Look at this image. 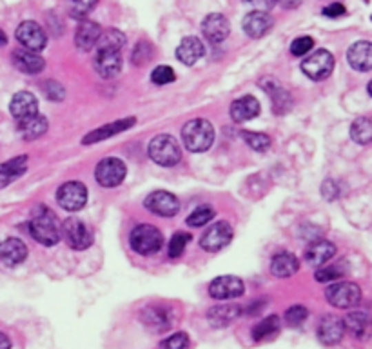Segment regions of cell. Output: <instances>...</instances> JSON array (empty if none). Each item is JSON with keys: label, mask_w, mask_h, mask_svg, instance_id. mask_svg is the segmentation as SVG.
Instances as JSON below:
<instances>
[{"label": "cell", "mask_w": 372, "mask_h": 349, "mask_svg": "<svg viewBox=\"0 0 372 349\" xmlns=\"http://www.w3.org/2000/svg\"><path fill=\"white\" fill-rule=\"evenodd\" d=\"M342 277H343V270L338 264L320 268V270L314 273V279H316L318 282H334V280H340Z\"/></svg>", "instance_id": "cell-42"}, {"label": "cell", "mask_w": 372, "mask_h": 349, "mask_svg": "<svg viewBox=\"0 0 372 349\" xmlns=\"http://www.w3.org/2000/svg\"><path fill=\"white\" fill-rule=\"evenodd\" d=\"M214 217V210L213 208H209V206H202L198 210H194L193 213L189 215L187 219V226L191 228H202L209 222V220H213Z\"/></svg>", "instance_id": "cell-38"}, {"label": "cell", "mask_w": 372, "mask_h": 349, "mask_svg": "<svg viewBox=\"0 0 372 349\" xmlns=\"http://www.w3.org/2000/svg\"><path fill=\"white\" fill-rule=\"evenodd\" d=\"M343 326H345L354 337H363V335H367L369 331V315L363 313V311L349 313L347 317L343 319Z\"/></svg>", "instance_id": "cell-35"}, {"label": "cell", "mask_w": 372, "mask_h": 349, "mask_svg": "<svg viewBox=\"0 0 372 349\" xmlns=\"http://www.w3.org/2000/svg\"><path fill=\"white\" fill-rule=\"evenodd\" d=\"M231 240H233V228H231V224L222 220V222H216L205 231L202 240H200V246L207 253H216V251L223 250Z\"/></svg>", "instance_id": "cell-11"}, {"label": "cell", "mask_w": 372, "mask_h": 349, "mask_svg": "<svg viewBox=\"0 0 372 349\" xmlns=\"http://www.w3.org/2000/svg\"><path fill=\"white\" fill-rule=\"evenodd\" d=\"M96 4H99V0H68L70 13L73 19H84L87 13L94 10Z\"/></svg>", "instance_id": "cell-37"}, {"label": "cell", "mask_w": 372, "mask_h": 349, "mask_svg": "<svg viewBox=\"0 0 372 349\" xmlns=\"http://www.w3.org/2000/svg\"><path fill=\"white\" fill-rule=\"evenodd\" d=\"M140 319L147 326L151 331H158V333H164V331L171 330L173 328V310L171 308H165V306H149L142 311Z\"/></svg>", "instance_id": "cell-13"}, {"label": "cell", "mask_w": 372, "mask_h": 349, "mask_svg": "<svg viewBox=\"0 0 372 349\" xmlns=\"http://www.w3.org/2000/svg\"><path fill=\"white\" fill-rule=\"evenodd\" d=\"M349 64L353 66V70L356 71H367L372 70V44L369 40H360L354 42L347 51Z\"/></svg>", "instance_id": "cell-21"}, {"label": "cell", "mask_w": 372, "mask_h": 349, "mask_svg": "<svg viewBox=\"0 0 372 349\" xmlns=\"http://www.w3.org/2000/svg\"><path fill=\"white\" fill-rule=\"evenodd\" d=\"M276 4H280L285 10H294V8L302 4V0H276Z\"/></svg>", "instance_id": "cell-48"}, {"label": "cell", "mask_w": 372, "mask_h": 349, "mask_svg": "<svg viewBox=\"0 0 372 349\" xmlns=\"http://www.w3.org/2000/svg\"><path fill=\"white\" fill-rule=\"evenodd\" d=\"M147 153L149 159L162 168H173L182 159V150H180L178 142L171 135H158L151 139Z\"/></svg>", "instance_id": "cell-3"}, {"label": "cell", "mask_w": 372, "mask_h": 349, "mask_svg": "<svg viewBox=\"0 0 372 349\" xmlns=\"http://www.w3.org/2000/svg\"><path fill=\"white\" fill-rule=\"evenodd\" d=\"M162 244H164V237H162L158 228L151 224L136 226L130 235L131 250L138 255L158 253Z\"/></svg>", "instance_id": "cell-4"}, {"label": "cell", "mask_w": 372, "mask_h": 349, "mask_svg": "<svg viewBox=\"0 0 372 349\" xmlns=\"http://www.w3.org/2000/svg\"><path fill=\"white\" fill-rule=\"evenodd\" d=\"M247 6L256 8V11H269L276 6V0H243Z\"/></svg>", "instance_id": "cell-47"}, {"label": "cell", "mask_w": 372, "mask_h": 349, "mask_svg": "<svg viewBox=\"0 0 372 349\" xmlns=\"http://www.w3.org/2000/svg\"><path fill=\"white\" fill-rule=\"evenodd\" d=\"M300 270V260L293 253H278L271 260V273L278 279H289Z\"/></svg>", "instance_id": "cell-28"}, {"label": "cell", "mask_w": 372, "mask_h": 349, "mask_svg": "<svg viewBox=\"0 0 372 349\" xmlns=\"http://www.w3.org/2000/svg\"><path fill=\"white\" fill-rule=\"evenodd\" d=\"M314 40L311 37H298V39L293 40V44H291V53L294 57H305L309 51L313 50Z\"/></svg>", "instance_id": "cell-44"}, {"label": "cell", "mask_w": 372, "mask_h": 349, "mask_svg": "<svg viewBox=\"0 0 372 349\" xmlns=\"http://www.w3.org/2000/svg\"><path fill=\"white\" fill-rule=\"evenodd\" d=\"M309 317L307 308H303V306L296 304L291 306L287 311H285V324L291 326V328H298V326H302Z\"/></svg>", "instance_id": "cell-40"}, {"label": "cell", "mask_w": 372, "mask_h": 349, "mask_svg": "<svg viewBox=\"0 0 372 349\" xmlns=\"http://www.w3.org/2000/svg\"><path fill=\"white\" fill-rule=\"evenodd\" d=\"M274 20L273 17L269 15L267 11H251L249 15H245L242 22L243 31L247 33L251 39H262L273 30Z\"/></svg>", "instance_id": "cell-17"}, {"label": "cell", "mask_w": 372, "mask_h": 349, "mask_svg": "<svg viewBox=\"0 0 372 349\" xmlns=\"http://www.w3.org/2000/svg\"><path fill=\"white\" fill-rule=\"evenodd\" d=\"M31 237L42 246H55L60 240V228L56 224V217L45 206L37 208L30 220Z\"/></svg>", "instance_id": "cell-1"}, {"label": "cell", "mask_w": 372, "mask_h": 349, "mask_svg": "<svg viewBox=\"0 0 372 349\" xmlns=\"http://www.w3.org/2000/svg\"><path fill=\"white\" fill-rule=\"evenodd\" d=\"M345 335V326L340 317L334 315H325L320 324H318V339L323 346H336L342 342Z\"/></svg>", "instance_id": "cell-15"}, {"label": "cell", "mask_w": 372, "mask_h": 349, "mask_svg": "<svg viewBox=\"0 0 372 349\" xmlns=\"http://www.w3.org/2000/svg\"><path fill=\"white\" fill-rule=\"evenodd\" d=\"M202 33H204V37L209 42L220 44L231 33V24H229V20L222 13H211L202 22Z\"/></svg>", "instance_id": "cell-18"}, {"label": "cell", "mask_w": 372, "mask_h": 349, "mask_svg": "<svg viewBox=\"0 0 372 349\" xmlns=\"http://www.w3.org/2000/svg\"><path fill=\"white\" fill-rule=\"evenodd\" d=\"M44 93L45 97L50 100H53V102H62L65 97L64 86L55 82V80H48V82H44Z\"/></svg>", "instance_id": "cell-45"}, {"label": "cell", "mask_w": 372, "mask_h": 349, "mask_svg": "<svg viewBox=\"0 0 372 349\" xmlns=\"http://www.w3.org/2000/svg\"><path fill=\"white\" fill-rule=\"evenodd\" d=\"M56 202L65 211H73V213L80 211L87 202V188L82 182H76V180L65 182L59 188Z\"/></svg>", "instance_id": "cell-9"}, {"label": "cell", "mask_w": 372, "mask_h": 349, "mask_svg": "<svg viewBox=\"0 0 372 349\" xmlns=\"http://www.w3.org/2000/svg\"><path fill=\"white\" fill-rule=\"evenodd\" d=\"M325 299L334 308L351 310L362 302V290H360V286L353 284V282H338V284L329 286L325 291Z\"/></svg>", "instance_id": "cell-6"}, {"label": "cell", "mask_w": 372, "mask_h": 349, "mask_svg": "<svg viewBox=\"0 0 372 349\" xmlns=\"http://www.w3.org/2000/svg\"><path fill=\"white\" fill-rule=\"evenodd\" d=\"M11 59H13V66H15L17 70H19L20 73H25V75H39L45 68L44 59H42L39 53L24 50V48L13 51Z\"/></svg>", "instance_id": "cell-19"}, {"label": "cell", "mask_w": 372, "mask_h": 349, "mask_svg": "<svg viewBox=\"0 0 372 349\" xmlns=\"http://www.w3.org/2000/svg\"><path fill=\"white\" fill-rule=\"evenodd\" d=\"M351 137L360 146H369L372 140V120L369 117H360L351 126Z\"/></svg>", "instance_id": "cell-34"}, {"label": "cell", "mask_w": 372, "mask_h": 349, "mask_svg": "<svg viewBox=\"0 0 372 349\" xmlns=\"http://www.w3.org/2000/svg\"><path fill=\"white\" fill-rule=\"evenodd\" d=\"M336 255V246L333 242H314L309 246V250L305 251V260L311 266H323L327 264L329 260Z\"/></svg>", "instance_id": "cell-31"}, {"label": "cell", "mask_w": 372, "mask_h": 349, "mask_svg": "<svg viewBox=\"0 0 372 349\" xmlns=\"http://www.w3.org/2000/svg\"><path fill=\"white\" fill-rule=\"evenodd\" d=\"M60 239L74 251H85L93 244V233L80 219H68L60 226Z\"/></svg>", "instance_id": "cell-5"}, {"label": "cell", "mask_w": 372, "mask_h": 349, "mask_svg": "<svg viewBox=\"0 0 372 349\" xmlns=\"http://www.w3.org/2000/svg\"><path fill=\"white\" fill-rule=\"evenodd\" d=\"M280 328H282L280 317H276V315H271V317L260 320L258 324L254 326L253 339L256 340V342H265V340L274 339V337L280 333Z\"/></svg>", "instance_id": "cell-32"}, {"label": "cell", "mask_w": 372, "mask_h": 349, "mask_svg": "<svg viewBox=\"0 0 372 349\" xmlns=\"http://www.w3.org/2000/svg\"><path fill=\"white\" fill-rule=\"evenodd\" d=\"M28 171V157L20 155L0 164V190H4Z\"/></svg>", "instance_id": "cell-25"}, {"label": "cell", "mask_w": 372, "mask_h": 349, "mask_svg": "<svg viewBox=\"0 0 372 349\" xmlns=\"http://www.w3.org/2000/svg\"><path fill=\"white\" fill-rule=\"evenodd\" d=\"M48 119L44 115H31L28 119L17 120V130L24 140H35L48 131Z\"/></svg>", "instance_id": "cell-26"}, {"label": "cell", "mask_w": 372, "mask_h": 349, "mask_svg": "<svg viewBox=\"0 0 372 349\" xmlns=\"http://www.w3.org/2000/svg\"><path fill=\"white\" fill-rule=\"evenodd\" d=\"M28 259V246L20 239H8L0 244V260L6 266H19Z\"/></svg>", "instance_id": "cell-24"}, {"label": "cell", "mask_w": 372, "mask_h": 349, "mask_svg": "<svg viewBox=\"0 0 372 349\" xmlns=\"http://www.w3.org/2000/svg\"><path fill=\"white\" fill-rule=\"evenodd\" d=\"M334 70V57L327 50H316L314 53L303 59L302 71L311 80H325L331 77Z\"/></svg>", "instance_id": "cell-7"}, {"label": "cell", "mask_w": 372, "mask_h": 349, "mask_svg": "<svg viewBox=\"0 0 372 349\" xmlns=\"http://www.w3.org/2000/svg\"><path fill=\"white\" fill-rule=\"evenodd\" d=\"M15 37L24 50L35 51V53L44 50L45 44H48V37H45L44 30H42L37 22H33V20L22 22V24L17 28Z\"/></svg>", "instance_id": "cell-10"}, {"label": "cell", "mask_w": 372, "mask_h": 349, "mask_svg": "<svg viewBox=\"0 0 372 349\" xmlns=\"http://www.w3.org/2000/svg\"><path fill=\"white\" fill-rule=\"evenodd\" d=\"M145 208L158 217H174L180 211V202L173 193L167 191H154L145 199Z\"/></svg>", "instance_id": "cell-14"}, {"label": "cell", "mask_w": 372, "mask_h": 349, "mask_svg": "<svg viewBox=\"0 0 372 349\" xmlns=\"http://www.w3.org/2000/svg\"><path fill=\"white\" fill-rule=\"evenodd\" d=\"M134 124H136V119H134V117H127V119H122V120H114V122H111V124H105V126H102V128H99V130L90 131V133L82 139V144L91 146V144H94V142H102V140H105V139H111V137H114V135H120L122 131H127L130 128H133Z\"/></svg>", "instance_id": "cell-16"}, {"label": "cell", "mask_w": 372, "mask_h": 349, "mask_svg": "<svg viewBox=\"0 0 372 349\" xmlns=\"http://www.w3.org/2000/svg\"><path fill=\"white\" fill-rule=\"evenodd\" d=\"M189 240H191V237H189L187 233H174L167 248L169 257H171V259H178V257H182L185 248H187Z\"/></svg>", "instance_id": "cell-39"}, {"label": "cell", "mask_w": 372, "mask_h": 349, "mask_svg": "<svg viewBox=\"0 0 372 349\" xmlns=\"http://www.w3.org/2000/svg\"><path fill=\"white\" fill-rule=\"evenodd\" d=\"M345 6L342 2H333V4H329L327 8H323V15L331 17V19H338V17L345 15Z\"/></svg>", "instance_id": "cell-46"}, {"label": "cell", "mask_w": 372, "mask_h": 349, "mask_svg": "<svg viewBox=\"0 0 372 349\" xmlns=\"http://www.w3.org/2000/svg\"><path fill=\"white\" fill-rule=\"evenodd\" d=\"M6 44H8V37H6L4 31L0 30V48H4Z\"/></svg>", "instance_id": "cell-50"}, {"label": "cell", "mask_w": 372, "mask_h": 349, "mask_svg": "<svg viewBox=\"0 0 372 349\" xmlns=\"http://www.w3.org/2000/svg\"><path fill=\"white\" fill-rule=\"evenodd\" d=\"M243 291H245V286H243L242 280L238 277H233V275H223L214 279L209 286V295L216 300H231L238 299L242 297Z\"/></svg>", "instance_id": "cell-12"}, {"label": "cell", "mask_w": 372, "mask_h": 349, "mask_svg": "<svg viewBox=\"0 0 372 349\" xmlns=\"http://www.w3.org/2000/svg\"><path fill=\"white\" fill-rule=\"evenodd\" d=\"M10 111L11 115L15 117L17 120L28 119L31 115H37L39 113V102H37V97L30 91H19L13 95L10 102Z\"/></svg>", "instance_id": "cell-22"}, {"label": "cell", "mask_w": 372, "mask_h": 349, "mask_svg": "<svg viewBox=\"0 0 372 349\" xmlns=\"http://www.w3.org/2000/svg\"><path fill=\"white\" fill-rule=\"evenodd\" d=\"M174 79H176V75H174L173 68H169V66H158L151 73V82L156 86H165L169 82H174Z\"/></svg>", "instance_id": "cell-43"}, {"label": "cell", "mask_w": 372, "mask_h": 349, "mask_svg": "<svg viewBox=\"0 0 372 349\" xmlns=\"http://www.w3.org/2000/svg\"><path fill=\"white\" fill-rule=\"evenodd\" d=\"M125 44V35L120 30H107L100 33L96 40V51H120Z\"/></svg>", "instance_id": "cell-33"}, {"label": "cell", "mask_w": 372, "mask_h": 349, "mask_svg": "<svg viewBox=\"0 0 372 349\" xmlns=\"http://www.w3.org/2000/svg\"><path fill=\"white\" fill-rule=\"evenodd\" d=\"M184 146L193 153H204L214 142V128L209 120L194 119L189 120L182 130Z\"/></svg>", "instance_id": "cell-2"}, {"label": "cell", "mask_w": 372, "mask_h": 349, "mask_svg": "<svg viewBox=\"0 0 372 349\" xmlns=\"http://www.w3.org/2000/svg\"><path fill=\"white\" fill-rule=\"evenodd\" d=\"M0 349H11V340L2 331H0Z\"/></svg>", "instance_id": "cell-49"}, {"label": "cell", "mask_w": 372, "mask_h": 349, "mask_svg": "<svg viewBox=\"0 0 372 349\" xmlns=\"http://www.w3.org/2000/svg\"><path fill=\"white\" fill-rule=\"evenodd\" d=\"M242 139L254 151H267L271 144H273L271 137L265 135V133H254V131H243Z\"/></svg>", "instance_id": "cell-36"}, {"label": "cell", "mask_w": 372, "mask_h": 349, "mask_svg": "<svg viewBox=\"0 0 372 349\" xmlns=\"http://www.w3.org/2000/svg\"><path fill=\"white\" fill-rule=\"evenodd\" d=\"M205 53V46L198 37H185L176 48V59L185 66H194Z\"/></svg>", "instance_id": "cell-23"}, {"label": "cell", "mask_w": 372, "mask_h": 349, "mask_svg": "<svg viewBox=\"0 0 372 349\" xmlns=\"http://www.w3.org/2000/svg\"><path fill=\"white\" fill-rule=\"evenodd\" d=\"M260 115V102L254 97L245 95L242 99L234 100L231 106V117L234 122H247Z\"/></svg>", "instance_id": "cell-27"}, {"label": "cell", "mask_w": 372, "mask_h": 349, "mask_svg": "<svg viewBox=\"0 0 372 349\" xmlns=\"http://www.w3.org/2000/svg\"><path fill=\"white\" fill-rule=\"evenodd\" d=\"M100 26L96 22H90L85 20L82 24L79 26L76 30V35H74V44L79 48L80 51H91L96 46V40L100 37Z\"/></svg>", "instance_id": "cell-29"}, {"label": "cell", "mask_w": 372, "mask_h": 349, "mask_svg": "<svg viewBox=\"0 0 372 349\" xmlns=\"http://www.w3.org/2000/svg\"><path fill=\"white\" fill-rule=\"evenodd\" d=\"M189 346H191V342H189L187 333H184V331L171 335L160 342V349H189Z\"/></svg>", "instance_id": "cell-41"}, {"label": "cell", "mask_w": 372, "mask_h": 349, "mask_svg": "<svg viewBox=\"0 0 372 349\" xmlns=\"http://www.w3.org/2000/svg\"><path fill=\"white\" fill-rule=\"evenodd\" d=\"M94 70L102 79H114L122 70V53L120 51H96Z\"/></svg>", "instance_id": "cell-20"}, {"label": "cell", "mask_w": 372, "mask_h": 349, "mask_svg": "<svg viewBox=\"0 0 372 349\" xmlns=\"http://www.w3.org/2000/svg\"><path fill=\"white\" fill-rule=\"evenodd\" d=\"M125 174H127V168L116 157L100 160L96 170H94V179L104 188H116V186H120L124 182Z\"/></svg>", "instance_id": "cell-8"}, {"label": "cell", "mask_w": 372, "mask_h": 349, "mask_svg": "<svg viewBox=\"0 0 372 349\" xmlns=\"http://www.w3.org/2000/svg\"><path fill=\"white\" fill-rule=\"evenodd\" d=\"M240 315H242V310L236 304L214 306L207 311V320L213 328H225L238 319Z\"/></svg>", "instance_id": "cell-30"}]
</instances>
